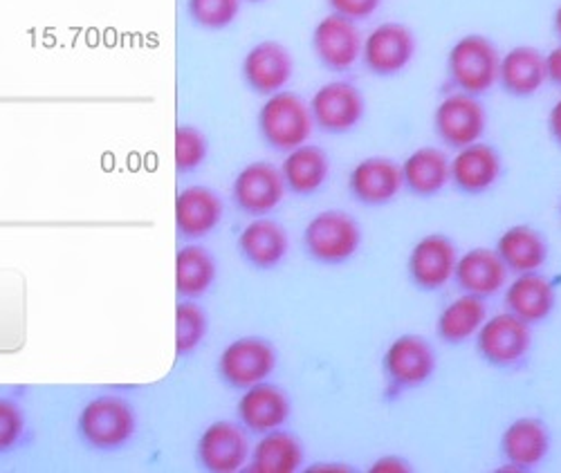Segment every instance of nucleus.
Instances as JSON below:
<instances>
[{
	"instance_id": "26",
	"label": "nucleus",
	"mask_w": 561,
	"mask_h": 473,
	"mask_svg": "<svg viewBox=\"0 0 561 473\" xmlns=\"http://www.w3.org/2000/svg\"><path fill=\"white\" fill-rule=\"evenodd\" d=\"M494 252L503 261L510 276L543 272L550 261V243L543 231L526 222L503 229L494 243Z\"/></svg>"
},
{
	"instance_id": "41",
	"label": "nucleus",
	"mask_w": 561,
	"mask_h": 473,
	"mask_svg": "<svg viewBox=\"0 0 561 473\" xmlns=\"http://www.w3.org/2000/svg\"><path fill=\"white\" fill-rule=\"evenodd\" d=\"M245 3H252V5H261V3H267V0H245Z\"/></svg>"
},
{
	"instance_id": "25",
	"label": "nucleus",
	"mask_w": 561,
	"mask_h": 473,
	"mask_svg": "<svg viewBox=\"0 0 561 473\" xmlns=\"http://www.w3.org/2000/svg\"><path fill=\"white\" fill-rule=\"evenodd\" d=\"M404 192L417 200L438 198L451 186L449 153L443 147H417L400 162Z\"/></svg>"
},
{
	"instance_id": "35",
	"label": "nucleus",
	"mask_w": 561,
	"mask_h": 473,
	"mask_svg": "<svg viewBox=\"0 0 561 473\" xmlns=\"http://www.w3.org/2000/svg\"><path fill=\"white\" fill-rule=\"evenodd\" d=\"M382 3L385 0H325L331 14L348 19L353 23L370 21L382 10Z\"/></svg>"
},
{
	"instance_id": "36",
	"label": "nucleus",
	"mask_w": 561,
	"mask_h": 473,
	"mask_svg": "<svg viewBox=\"0 0 561 473\" xmlns=\"http://www.w3.org/2000/svg\"><path fill=\"white\" fill-rule=\"evenodd\" d=\"M411 462L398 453H385L380 458H376L368 466V473H409Z\"/></svg>"
},
{
	"instance_id": "13",
	"label": "nucleus",
	"mask_w": 561,
	"mask_h": 473,
	"mask_svg": "<svg viewBox=\"0 0 561 473\" xmlns=\"http://www.w3.org/2000/svg\"><path fill=\"white\" fill-rule=\"evenodd\" d=\"M552 451V434L537 415H519L505 424L499 438L501 471L530 473L546 464Z\"/></svg>"
},
{
	"instance_id": "27",
	"label": "nucleus",
	"mask_w": 561,
	"mask_h": 473,
	"mask_svg": "<svg viewBox=\"0 0 561 473\" xmlns=\"http://www.w3.org/2000/svg\"><path fill=\"white\" fill-rule=\"evenodd\" d=\"M278 169L280 175H284L288 194L297 198H310L329 184L333 162L329 151L321 149L319 145H312V141H306V145L284 153Z\"/></svg>"
},
{
	"instance_id": "6",
	"label": "nucleus",
	"mask_w": 561,
	"mask_h": 473,
	"mask_svg": "<svg viewBox=\"0 0 561 473\" xmlns=\"http://www.w3.org/2000/svg\"><path fill=\"white\" fill-rule=\"evenodd\" d=\"M479 359L496 370L522 368L535 346V327L507 310L494 312L472 342Z\"/></svg>"
},
{
	"instance_id": "5",
	"label": "nucleus",
	"mask_w": 561,
	"mask_h": 473,
	"mask_svg": "<svg viewBox=\"0 0 561 473\" xmlns=\"http://www.w3.org/2000/svg\"><path fill=\"white\" fill-rule=\"evenodd\" d=\"M382 372L387 393L398 397L427 387L438 372V353L434 344L415 333L393 337L382 353Z\"/></svg>"
},
{
	"instance_id": "16",
	"label": "nucleus",
	"mask_w": 561,
	"mask_h": 473,
	"mask_svg": "<svg viewBox=\"0 0 561 473\" xmlns=\"http://www.w3.org/2000/svg\"><path fill=\"white\" fill-rule=\"evenodd\" d=\"M241 79L250 92L263 100L280 90H288L295 79V57L290 47L274 38L254 43L243 55Z\"/></svg>"
},
{
	"instance_id": "18",
	"label": "nucleus",
	"mask_w": 561,
	"mask_h": 473,
	"mask_svg": "<svg viewBox=\"0 0 561 473\" xmlns=\"http://www.w3.org/2000/svg\"><path fill=\"white\" fill-rule=\"evenodd\" d=\"M250 434L239 422L218 419L207 424L196 442V460L209 473H237L250 460Z\"/></svg>"
},
{
	"instance_id": "1",
	"label": "nucleus",
	"mask_w": 561,
	"mask_h": 473,
	"mask_svg": "<svg viewBox=\"0 0 561 473\" xmlns=\"http://www.w3.org/2000/svg\"><path fill=\"white\" fill-rule=\"evenodd\" d=\"M137 434V413L133 404L113 393L90 397L77 417L81 445L98 453H115L130 445Z\"/></svg>"
},
{
	"instance_id": "11",
	"label": "nucleus",
	"mask_w": 561,
	"mask_h": 473,
	"mask_svg": "<svg viewBox=\"0 0 561 473\" xmlns=\"http://www.w3.org/2000/svg\"><path fill=\"white\" fill-rule=\"evenodd\" d=\"M308 104L314 128L325 135H348L366 119L364 92L344 77L321 83Z\"/></svg>"
},
{
	"instance_id": "28",
	"label": "nucleus",
	"mask_w": 561,
	"mask_h": 473,
	"mask_svg": "<svg viewBox=\"0 0 561 473\" xmlns=\"http://www.w3.org/2000/svg\"><path fill=\"white\" fill-rule=\"evenodd\" d=\"M488 316L490 305L485 299L458 292L436 314V337L440 344L454 348L472 344Z\"/></svg>"
},
{
	"instance_id": "29",
	"label": "nucleus",
	"mask_w": 561,
	"mask_h": 473,
	"mask_svg": "<svg viewBox=\"0 0 561 473\" xmlns=\"http://www.w3.org/2000/svg\"><path fill=\"white\" fill-rule=\"evenodd\" d=\"M304 442L284 427L259 436V440L252 445L245 469L250 473H297L304 469Z\"/></svg>"
},
{
	"instance_id": "34",
	"label": "nucleus",
	"mask_w": 561,
	"mask_h": 473,
	"mask_svg": "<svg viewBox=\"0 0 561 473\" xmlns=\"http://www.w3.org/2000/svg\"><path fill=\"white\" fill-rule=\"evenodd\" d=\"M25 436V411L19 402L0 397V455L12 453Z\"/></svg>"
},
{
	"instance_id": "20",
	"label": "nucleus",
	"mask_w": 561,
	"mask_h": 473,
	"mask_svg": "<svg viewBox=\"0 0 561 473\" xmlns=\"http://www.w3.org/2000/svg\"><path fill=\"white\" fill-rule=\"evenodd\" d=\"M293 417V400L288 391L267 382L241 391L237 402V422L250 436H263L284 429Z\"/></svg>"
},
{
	"instance_id": "40",
	"label": "nucleus",
	"mask_w": 561,
	"mask_h": 473,
	"mask_svg": "<svg viewBox=\"0 0 561 473\" xmlns=\"http://www.w3.org/2000/svg\"><path fill=\"white\" fill-rule=\"evenodd\" d=\"M552 32H554V36H557V41L561 43V3L554 8V12H552Z\"/></svg>"
},
{
	"instance_id": "42",
	"label": "nucleus",
	"mask_w": 561,
	"mask_h": 473,
	"mask_svg": "<svg viewBox=\"0 0 561 473\" xmlns=\"http://www.w3.org/2000/svg\"><path fill=\"white\" fill-rule=\"evenodd\" d=\"M557 209H559V218H561V198H559V207Z\"/></svg>"
},
{
	"instance_id": "10",
	"label": "nucleus",
	"mask_w": 561,
	"mask_h": 473,
	"mask_svg": "<svg viewBox=\"0 0 561 473\" xmlns=\"http://www.w3.org/2000/svg\"><path fill=\"white\" fill-rule=\"evenodd\" d=\"M278 366L274 344L259 335H245L229 342L216 361L220 382L233 391H245L267 382Z\"/></svg>"
},
{
	"instance_id": "37",
	"label": "nucleus",
	"mask_w": 561,
	"mask_h": 473,
	"mask_svg": "<svg viewBox=\"0 0 561 473\" xmlns=\"http://www.w3.org/2000/svg\"><path fill=\"white\" fill-rule=\"evenodd\" d=\"M546 128H548V135L550 139L554 141V145L561 149V94L552 102V106L548 108V115H546Z\"/></svg>"
},
{
	"instance_id": "3",
	"label": "nucleus",
	"mask_w": 561,
	"mask_h": 473,
	"mask_svg": "<svg viewBox=\"0 0 561 473\" xmlns=\"http://www.w3.org/2000/svg\"><path fill=\"white\" fill-rule=\"evenodd\" d=\"M256 130L270 151L284 155L310 141L317 128L308 100L299 92L280 90L263 100L256 113Z\"/></svg>"
},
{
	"instance_id": "4",
	"label": "nucleus",
	"mask_w": 561,
	"mask_h": 473,
	"mask_svg": "<svg viewBox=\"0 0 561 473\" xmlns=\"http://www.w3.org/2000/svg\"><path fill=\"white\" fill-rule=\"evenodd\" d=\"M499 64V45L481 32H470L451 43L445 59V72L454 90L485 97L488 92L496 88Z\"/></svg>"
},
{
	"instance_id": "31",
	"label": "nucleus",
	"mask_w": 561,
	"mask_h": 473,
	"mask_svg": "<svg viewBox=\"0 0 561 473\" xmlns=\"http://www.w3.org/2000/svg\"><path fill=\"white\" fill-rule=\"evenodd\" d=\"M209 319L207 312L190 299H182L175 308V355L190 357L207 339Z\"/></svg>"
},
{
	"instance_id": "30",
	"label": "nucleus",
	"mask_w": 561,
	"mask_h": 473,
	"mask_svg": "<svg viewBox=\"0 0 561 473\" xmlns=\"http://www.w3.org/2000/svg\"><path fill=\"white\" fill-rule=\"evenodd\" d=\"M218 280V261L201 243H184L175 254V292L180 299L196 301Z\"/></svg>"
},
{
	"instance_id": "8",
	"label": "nucleus",
	"mask_w": 561,
	"mask_h": 473,
	"mask_svg": "<svg viewBox=\"0 0 561 473\" xmlns=\"http://www.w3.org/2000/svg\"><path fill=\"white\" fill-rule=\"evenodd\" d=\"M488 126L490 115L483 97H474V94L454 88L443 94L432 113L434 135L440 141V147L447 151H456L485 139Z\"/></svg>"
},
{
	"instance_id": "22",
	"label": "nucleus",
	"mask_w": 561,
	"mask_h": 473,
	"mask_svg": "<svg viewBox=\"0 0 561 473\" xmlns=\"http://www.w3.org/2000/svg\"><path fill=\"white\" fill-rule=\"evenodd\" d=\"M237 250L252 269L274 272L290 256V233L270 216L250 218L239 231Z\"/></svg>"
},
{
	"instance_id": "14",
	"label": "nucleus",
	"mask_w": 561,
	"mask_h": 473,
	"mask_svg": "<svg viewBox=\"0 0 561 473\" xmlns=\"http://www.w3.org/2000/svg\"><path fill=\"white\" fill-rule=\"evenodd\" d=\"M364 32L359 23L325 14L310 32V47L317 64L333 74H346L362 61Z\"/></svg>"
},
{
	"instance_id": "17",
	"label": "nucleus",
	"mask_w": 561,
	"mask_h": 473,
	"mask_svg": "<svg viewBox=\"0 0 561 473\" xmlns=\"http://www.w3.org/2000/svg\"><path fill=\"white\" fill-rule=\"evenodd\" d=\"M451 186L467 198H479L490 194L505 173V162L501 151L488 139L474 141L449 155Z\"/></svg>"
},
{
	"instance_id": "24",
	"label": "nucleus",
	"mask_w": 561,
	"mask_h": 473,
	"mask_svg": "<svg viewBox=\"0 0 561 473\" xmlns=\"http://www.w3.org/2000/svg\"><path fill=\"white\" fill-rule=\"evenodd\" d=\"M507 280H510V272L505 269L494 247L479 245L467 252H460L456 276H454V286L458 288V292L490 301L503 292Z\"/></svg>"
},
{
	"instance_id": "12",
	"label": "nucleus",
	"mask_w": 561,
	"mask_h": 473,
	"mask_svg": "<svg viewBox=\"0 0 561 473\" xmlns=\"http://www.w3.org/2000/svg\"><path fill=\"white\" fill-rule=\"evenodd\" d=\"M288 196L280 169L267 160L248 162L233 175L229 198L243 216L261 218L272 216Z\"/></svg>"
},
{
	"instance_id": "2",
	"label": "nucleus",
	"mask_w": 561,
	"mask_h": 473,
	"mask_svg": "<svg viewBox=\"0 0 561 473\" xmlns=\"http://www.w3.org/2000/svg\"><path fill=\"white\" fill-rule=\"evenodd\" d=\"M301 245L312 263L342 267L362 252L364 227L344 209H323L306 222Z\"/></svg>"
},
{
	"instance_id": "32",
	"label": "nucleus",
	"mask_w": 561,
	"mask_h": 473,
	"mask_svg": "<svg viewBox=\"0 0 561 473\" xmlns=\"http://www.w3.org/2000/svg\"><path fill=\"white\" fill-rule=\"evenodd\" d=\"M245 0H184V12L196 27L222 32L239 21Z\"/></svg>"
},
{
	"instance_id": "7",
	"label": "nucleus",
	"mask_w": 561,
	"mask_h": 473,
	"mask_svg": "<svg viewBox=\"0 0 561 473\" xmlns=\"http://www.w3.org/2000/svg\"><path fill=\"white\" fill-rule=\"evenodd\" d=\"M417 57V36L402 21H380L364 34L359 66L378 79L404 74Z\"/></svg>"
},
{
	"instance_id": "39",
	"label": "nucleus",
	"mask_w": 561,
	"mask_h": 473,
	"mask_svg": "<svg viewBox=\"0 0 561 473\" xmlns=\"http://www.w3.org/2000/svg\"><path fill=\"white\" fill-rule=\"evenodd\" d=\"M306 471L308 473H346L351 471V466L342 462H317V464H310Z\"/></svg>"
},
{
	"instance_id": "21",
	"label": "nucleus",
	"mask_w": 561,
	"mask_h": 473,
	"mask_svg": "<svg viewBox=\"0 0 561 473\" xmlns=\"http://www.w3.org/2000/svg\"><path fill=\"white\" fill-rule=\"evenodd\" d=\"M503 310L519 316L533 327L546 323L559 303V292L554 280L546 272L530 274H514L510 276L507 286L501 292Z\"/></svg>"
},
{
	"instance_id": "33",
	"label": "nucleus",
	"mask_w": 561,
	"mask_h": 473,
	"mask_svg": "<svg viewBox=\"0 0 561 473\" xmlns=\"http://www.w3.org/2000/svg\"><path fill=\"white\" fill-rule=\"evenodd\" d=\"M209 158V139L198 126L180 124L173 135V160L175 171L186 175L198 171Z\"/></svg>"
},
{
	"instance_id": "23",
	"label": "nucleus",
	"mask_w": 561,
	"mask_h": 473,
	"mask_svg": "<svg viewBox=\"0 0 561 473\" xmlns=\"http://www.w3.org/2000/svg\"><path fill=\"white\" fill-rule=\"evenodd\" d=\"M548 85L546 53L535 45H514L507 53H501L496 88L507 97L530 100Z\"/></svg>"
},
{
	"instance_id": "9",
	"label": "nucleus",
	"mask_w": 561,
	"mask_h": 473,
	"mask_svg": "<svg viewBox=\"0 0 561 473\" xmlns=\"http://www.w3.org/2000/svg\"><path fill=\"white\" fill-rule=\"evenodd\" d=\"M460 250L451 235L430 231L411 245L407 254V278L417 292L436 295L454 286Z\"/></svg>"
},
{
	"instance_id": "38",
	"label": "nucleus",
	"mask_w": 561,
	"mask_h": 473,
	"mask_svg": "<svg viewBox=\"0 0 561 473\" xmlns=\"http://www.w3.org/2000/svg\"><path fill=\"white\" fill-rule=\"evenodd\" d=\"M546 70H548V83L561 90V43H557L552 50L546 53Z\"/></svg>"
},
{
	"instance_id": "19",
	"label": "nucleus",
	"mask_w": 561,
	"mask_h": 473,
	"mask_svg": "<svg viewBox=\"0 0 561 473\" xmlns=\"http://www.w3.org/2000/svg\"><path fill=\"white\" fill-rule=\"evenodd\" d=\"M225 218V200L211 186L190 184L175 196V233L184 243L211 235Z\"/></svg>"
},
{
	"instance_id": "15",
	"label": "nucleus",
	"mask_w": 561,
	"mask_h": 473,
	"mask_svg": "<svg viewBox=\"0 0 561 473\" xmlns=\"http://www.w3.org/2000/svg\"><path fill=\"white\" fill-rule=\"evenodd\" d=\"M346 188L348 196L362 207H389L404 194L400 162L389 155L362 158L351 166Z\"/></svg>"
}]
</instances>
